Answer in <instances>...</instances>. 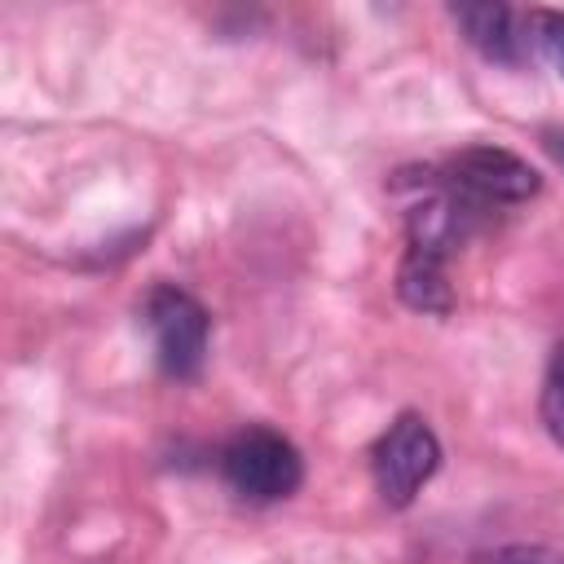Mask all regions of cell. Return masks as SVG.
<instances>
[{
	"instance_id": "obj_1",
	"label": "cell",
	"mask_w": 564,
	"mask_h": 564,
	"mask_svg": "<svg viewBox=\"0 0 564 564\" xmlns=\"http://www.w3.org/2000/svg\"><path fill=\"white\" fill-rule=\"evenodd\" d=\"M225 485L247 502H282L304 480L300 449L273 427H242L220 449Z\"/></svg>"
},
{
	"instance_id": "obj_2",
	"label": "cell",
	"mask_w": 564,
	"mask_h": 564,
	"mask_svg": "<svg viewBox=\"0 0 564 564\" xmlns=\"http://www.w3.org/2000/svg\"><path fill=\"white\" fill-rule=\"evenodd\" d=\"M141 317H145V330L154 339V357H159L163 375L194 379L203 370V361H207V339H212L207 308L185 286L159 282V286L145 291Z\"/></svg>"
},
{
	"instance_id": "obj_3",
	"label": "cell",
	"mask_w": 564,
	"mask_h": 564,
	"mask_svg": "<svg viewBox=\"0 0 564 564\" xmlns=\"http://www.w3.org/2000/svg\"><path fill=\"white\" fill-rule=\"evenodd\" d=\"M436 467H441V441H436L432 423L423 414H414V410L397 414L388 423V432L370 449L375 489L392 511L410 507L419 498V489L436 476Z\"/></svg>"
},
{
	"instance_id": "obj_4",
	"label": "cell",
	"mask_w": 564,
	"mask_h": 564,
	"mask_svg": "<svg viewBox=\"0 0 564 564\" xmlns=\"http://www.w3.org/2000/svg\"><path fill=\"white\" fill-rule=\"evenodd\" d=\"M445 176L476 203V207H511L529 203L542 189V176L502 145H467L449 159Z\"/></svg>"
},
{
	"instance_id": "obj_5",
	"label": "cell",
	"mask_w": 564,
	"mask_h": 564,
	"mask_svg": "<svg viewBox=\"0 0 564 564\" xmlns=\"http://www.w3.org/2000/svg\"><path fill=\"white\" fill-rule=\"evenodd\" d=\"M449 18L463 26L467 44L480 57H489L498 66H520L524 62V44H529L524 26H529V18L520 26L516 9H507V4H454Z\"/></svg>"
},
{
	"instance_id": "obj_6",
	"label": "cell",
	"mask_w": 564,
	"mask_h": 564,
	"mask_svg": "<svg viewBox=\"0 0 564 564\" xmlns=\"http://www.w3.org/2000/svg\"><path fill=\"white\" fill-rule=\"evenodd\" d=\"M397 295H401V304H410L414 313L445 317V313L454 308V286H449V278H445V260H427V256L405 251V256H401V269H397Z\"/></svg>"
},
{
	"instance_id": "obj_7",
	"label": "cell",
	"mask_w": 564,
	"mask_h": 564,
	"mask_svg": "<svg viewBox=\"0 0 564 564\" xmlns=\"http://www.w3.org/2000/svg\"><path fill=\"white\" fill-rule=\"evenodd\" d=\"M542 423H546L551 441L564 449V344L551 352V366L542 379Z\"/></svg>"
},
{
	"instance_id": "obj_8",
	"label": "cell",
	"mask_w": 564,
	"mask_h": 564,
	"mask_svg": "<svg viewBox=\"0 0 564 564\" xmlns=\"http://www.w3.org/2000/svg\"><path fill=\"white\" fill-rule=\"evenodd\" d=\"M529 40L542 48V57L564 79V9H533L529 13Z\"/></svg>"
},
{
	"instance_id": "obj_9",
	"label": "cell",
	"mask_w": 564,
	"mask_h": 564,
	"mask_svg": "<svg viewBox=\"0 0 564 564\" xmlns=\"http://www.w3.org/2000/svg\"><path fill=\"white\" fill-rule=\"evenodd\" d=\"M471 564H564V551L546 542H507V546L476 551Z\"/></svg>"
}]
</instances>
